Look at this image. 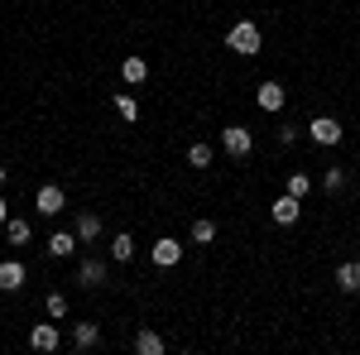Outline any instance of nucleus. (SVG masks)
Listing matches in <instances>:
<instances>
[{
    "label": "nucleus",
    "mask_w": 360,
    "mask_h": 355,
    "mask_svg": "<svg viewBox=\"0 0 360 355\" xmlns=\"http://www.w3.org/2000/svg\"><path fill=\"white\" fill-rule=\"evenodd\" d=\"M269 217H274V226H298V217H303V197H293V192H283V197H274Z\"/></svg>",
    "instance_id": "nucleus-6"
},
{
    "label": "nucleus",
    "mask_w": 360,
    "mask_h": 355,
    "mask_svg": "<svg viewBox=\"0 0 360 355\" xmlns=\"http://www.w3.org/2000/svg\"><path fill=\"white\" fill-rule=\"evenodd\" d=\"M5 221H10V202L0 197V226H5Z\"/></svg>",
    "instance_id": "nucleus-26"
},
{
    "label": "nucleus",
    "mask_w": 360,
    "mask_h": 355,
    "mask_svg": "<svg viewBox=\"0 0 360 355\" xmlns=\"http://www.w3.org/2000/svg\"><path fill=\"white\" fill-rule=\"evenodd\" d=\"M226 49H231V53H240V58H255L259 49H264V34H259L255 20H240V25L226 29Z\"/></svg>",
    "instance_id": "nucleus-1"
},
{
    "label": "nucleus",
    "mask_w": 360,
    "mask_h": 355,
    "mask_svg": "<svg viewBox=\"0 0 360 355\" xmlns=\"http://www.w3.org/2000/svg\"><path fill=\"white\" fill-rule=\"evenodd\" d=\"M58 341H63V336H58V322H53V317H49V322H39V327L29 331V346H34V351H58Z\"/></svg>",
    "instance_id": "nucleus-8"
},
{
    "label": "nucleus",
    "mask_w": 360,
    "mask_h": 355,
    "mask_svg": "<svg viewBox=\"0 0 360 355\" xmlns=\"http://www.w3.org/2000/svg\"><path fill=\"white\" fill-rule=\"evenodd\" d=\"M298 135H303V130H298V125H288V120H283V125H278V144H283V149H288V144H298Z\"/></svg>",
    "instance_id": "nucleus-25"
},
{
    "label": "nucleus",
    "mask_w": 360,
    "mask_h": 355,
    "mask_svg": "<svg viewBox=\"0 0 360 355\" xmlns=\"http://www.w3.org/2000/svg\"><path fill=\"white\" fill-rule=\"evenodd\" d=\"M0 188H5V164H0Z\"/></svg>",
    "instance_id": "nucleus-27"
},
{
    "label": "nucleus",
    "mask_w": 360,
    "mask_h": 355,
    "mask_svg": "<svg viewBox=\"0 0 360 355\" xmlns=\"http://www.w3.org/2000/svg\"><path fill=\"white\" fill-rule=\"evenodd\" d=\"M149 259H154L159 269H173V264L183 259V240H173V235H164V240H154V245H149Z\"/></svg>",
    "instance_id": "nucleus-7"
},
{
    "label": "nucleus",
    "mask_w": 360,
    "mask_h": 355,
    "mask_svg": "<svg viewBox=\"0 0 360 355\" xmlns=\"http://www.w3.org/2000/svg\"><path fill=\"white\" fill-rule=\"evenodd\" d=\"M5 235H10V245H29V240H34V226H29L25 217H10L5 221Z\"/></svg>",
    "instance_id": "nucleus-17"
},
{
    "label": "nucleus",
    "mask_w": 360,
    "mask_h": 355,
    "mask_svg": "<svg viewBox=\"0 0 360 355\" xmlns=\"http://www.w3.org/2000/svg\"><path fill=\"white\" fill-rule=\"evenodd\" d=\"M212 159H217L212 144H193V149H188V164H193V168H212Z\"/></svg>",
    "instance_id": "nucleus-21"
},
{
    "label": "nucleus",
    "mask_w": 360,
    "mask_h": 355,
    "mask_svg": "<svg viewBox=\"0 0 360 355\" xmlns=\"http://www.w3.org/2000/svg\"><path fill=\"white\" fill-rule=\"evenodd\" d=\"M44 312H49L53 322H63V317H68V298H63V293H49V298H44Z\"/></svg>",
    "instance_id": "nucleus-23"
},
{
    "label": "nucleus",
    "mask_w": 360,
    "mask_h": 355,
    "mask_svg": "<svg viewBox=\"0 0 360 355\" xmlns=\"http://www.w3.org/2000/svg\"><path fill=\"white\" fill-rule=\"evenodd\" d=\"M72 231H77L82 245H96V240H101V217H96V212H82V217L72 221Z\"/></svg>",
    "instance_id": "nucleus-11"
},
{
    "label": "nucleus",
    "mask_w": 360,
    "mask_h": 355,
    "mask_svg": "<svg viewBox=\"0 0 360 355\" xmlns=\"http://www.w3.org/2000/svg\"><path fill=\"white\" fill-rule=\"evenodd\" d=\"M341 188H346V168H327V173H322V192H332V197H336Z\"/></svg>",
    "instance_id": "nucleus-22"
},
{
    "label": "nucleus",
    "mask_w": 360,
    "mask_h": 355,
    "mask_svg": "<svg viewBox=\"0 0 360 355\" xmlns=\"http://www.w3.org/2000/svg\"><path fill=\"white\" fill-rule=\"evenodd\" d=\"M144 77H149V63H144L139 53H130L125 63H120V82H125V86H139Z\"/></svg>",
    "instance_id": "nucleus-13"
},
{
    "label": "nucleus",
    "mask_w": 360,
    "mask_h": 355,
    "mask_svg": "<svg viewBox=\"0 0 360 355\" xmlns=\"http://www.w3.org/2000/svg\"><path fill=\"white\" fill-rule=\"evenodd\" d=\"M130 259H135V235L130 231L111 235V264H130Z\"/></svg>",
    "instance_id": "nucleus-14"
},
{
    "label": "nucleus",
    "mask_w": 360,
    "mask_h": 355,
    "mask_svg": "<svg viewBox=\"0 0 360 355\" xmlns=\"http://www.w3.org/2000/svg\"><path fill=\"white\" fill-rule=\"evenodd\" d=\"M34 212H44V217H58V212H68V192L58 188V183H44V188L34 192Z\"/></svg>",
    "instance_id": "nucleus-3"
},
{
    "label": "nucleus",
    "mask_w": 360,
    "mask_h": 355,
    "mask_svg": "<svg viewBox=\"0 0 360 355\" xmlns=\"http://www.w3.org/2000/svg\"><path fill=\"white\" fill-rule=\"evenodd\" d=\"M212 240H217V221L197 217L193 221V245H212Z\"/></svg>",
    "instance_id": "nucleus-19"
},
{
    "label": "nucleus",
    "mask_w": 360,
    "mask_h": 355,
    "mask_svg": "<svg viewBox=\"0 0 360 355\" xmlns=\"http://www.w3.org/2000/svg\"><path fill=\"white\" fill-rule=\"evenodd\" d=\"M25 288V264L20 259H0V293H20Z\"/></svg>",
    "instance_id": "nucleus-10"
},
{
    "label": "nucleus",
    "mask_w": 360,
    "mask_h": 355,
    "mask_svg": "<svg viewBox=\"0 0 360 355\" xmlns=\"http://www.w3.org/2000/svg\"><path fill=\"white\" fill-rule=\"evenodd\" d=\"M336 288H341V293H360V264L356 259H346V264L336 269Z\"/></svg>",
    "instance_id": "nucleus-15"
},
{
    "label": "nucleus",
    "mask_w": 360,
    "mask_h": 355,
    "mask_svg": "<svg viewBox=\"0 0 360 355\" xmlns=\"http://www.w3.org/2000/svg\"><path fill=\"white\" fill-rule=\"evenodd\" d=\"M255 101H259V110H269V115H278V110H283V86H278V82H259V91H255Z\"/></svg>",
    "instance_id": "nucleus-12"
},
{
    "label": "nucleus",
    "mask_w": 360,
    "mask_h": 355,
    "mask_svg": "<svg viewBox=\"0 0 360 355\" xmlns=\"http://www.w3.org/2000/svg\"><path fill=\"white\" fill-rule=\"evenodd\" d=\"M96 341H101V331H96V322H77V327H72V346H77V351H91Z\"/></svg>",
    "instance_id": "nucleus-18"
},
{
    "label": "nucleus",
    "mask_w": 360,
    "mask_h": 355,
    "mask_svg": "<svg viewBox=\"0 0 360 355\" xmlns=\"http://www.w3.org/2000/svg\"><path fill=\"white\" fill-rule=\"evenodd\" d=\"M106 273H111V254H106V259L86 254L82 264H77V283H82V288H101V283H106Z\"/></svg>",
    "instance_id": "nucleus-4"
},
{
    "label": "nucleus",
    "mask_w": 360,
    "mask_h": 355,
    "mask_svg": "<svg viewBox=\"0 0 360 355\" xmlns=\"http://www.w3.org/2000/svg\"><path fill=\"white\" fill-rule=\"evenodd\" d=\"M288 192H293V197H307V192H312V178H307V173H288Z\"/></svg>",
    "instance_id": "nucleus-24"
},
{
    "label": "nucleus",
    "mask_w": 360,
    "mask_h": 355,
    "mask_svg": "<svg viewBox=\"0 0 360 355\" xmlns=\"http://www.w3.org/2000/svg\"><path fill=\"white\" fill-rule=\"evenodd\" d=\"M341 135H346V130H341V120H336V115H317V120H307V139H312L317 149H336Z\"/></svg>",
    "instance_id": "nucleus-2"
},
{
    "label": "nucleus",
    "mask_w": 360,
    "mask_h": 355,
    "mask_svg": "<svg viewBox=\"0 0 360 355\" xmlns=\"http://www.w3.org/2000/svg\"><path fill=\"white\" fill-rule=\"evenodd\" d=\"M221 149L231 154V159H245L250 149H255V135H250L245 125H226L221 130Z\"/></svg>",
    "instance_id": "nucleus-5"
},
{
    "label": "nucleus",
    "mask_w": 360,
    "mask_h": 355,
    "mask_svg": "<svg viewBox=\"0 0 360 355\" xmlns=\"http://www.w3.org/2000/svg\"><path fill=\"white\" fill-rule=\"evenodd\" d=\"M135 351H139V355H164V351H168V341L159 336V331H149V327H144V331L135 336Z\"/></svg>",
    "instance_id": "nucleus-16"
},
{
    "label": "nucleus",
    "mask_w": 360,
    "mask_h": 355,
    "mask_svg": "<svg viewBox=\"0 0 360 355\" xmlns=\"http://www.w3.org/2000/svg\"><path fill=\"white\" fill-rule=\"evenodd\" d=\"M115 110H120V120H130V125L139 120V101L130 96V91H115Z\"/></svg>",
    "instance_id": "nucleus-20"
},
{
    "label": "nucleus",
    "mask_w": 360,
    "mask_h": 355,
    "mask_svg": "<svg viewBox=\"0 0 360 355\" xmlns=\"http://www.w3.org/2000/svg\"><path fill=\"white\" fill-rule=\"evenodd\" d=\"M77 245H82L77 231H53V235H49V254H53V259H72Z\"/></svg>",
    "instance_id": "nucleus-9"
}]
</instances>
